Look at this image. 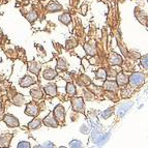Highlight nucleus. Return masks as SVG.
Returning a JSON list of instances; mask_svg holds the SVG:
<instances>
[{"label": "nucleus", "instance_id": "f257e3e1", "mask_svg": "<svg viewBox=\"0 0 148 148\" xmlns=\"http://www.w3.org/2000/svg\"><path fill=\"white\" fill-rule=\"evenodd\" d=\"M144 82H145V76L141 73L133 74L130 78V83H131V86L133 88H138L141 85L144 84Z\"/></svg>", "mask_w": 148, "mask_h": 148}, {"label": "nucleus", "instance_id": "f03ea898", "mask_svg": "<svg viewBox=\"0 0 148 148\" xmlns=\"http://www.w3.org/2000/svg\"><path fill=\"white\" fill-rule=\"evenodd\" d=\"M109 135H110V134L101 135V134H99L95 132V133H93V135H92V141H93V143H95L97 146H101L108 141Z\"/></svg>", "mask_w": 148, "mask_h": 148}, {"label": "nucleus", "instance_id": "7ed1b4c3", "mask_svg": "<svg viewBox=\"0 0 148 148\" xmlns=\"http://www.w3.org/2000/svg\"><path fill=\"white\" fill-rule=\"evenodd\" d=\"M4 121L10 127H17V126H19V120L16 117L12 116V115H10V114L4 116Z\"/></svg>", "mask_w": 148, "mask_h": 148}, {"label": "nucleus", "instance_id": "20e7f679", "mask_svg": "<svg viewBox=\"0 0 148 148\" xmlns=\"http://www.w3.org/2000/svg\"><path fill=\"white\" fill-rule=\"evenodd\" d=\"M73 109L77 112L84 111V103L81 97H77L73 101Z\"/></svg>", "mask_w": 148, "mask_h": 148}, {"label": "nucleus", "instance_id": "39448f33", "mask_svg": "<svg viewBox=\"0 0 148 148\" xmlns=\"http://www.w3.org/2000/svg\"><path fill=\"white\" fill-rule=\"evenodd\" d=\"M133 107V103H125V104H122L119 106L118 108V111H117V114H118V116L122 117L125 113H127V111Z\"/></svg>", "mask_w": 148, "mask_h": 148}, {"label": "nucleus", "instance_id": "423d86ee", "mask_svg": "<svg viewBox=\"0 0 148 148\" xmlns=\"http://www.w3.org/2000/svg\"><path fill=\"white\" fill-rule=\"evenodd\" d=\"M44 123L46 124V125L50 126V127H57V125H58V123H57L56 119L53 117V114H49L46 118L44 119Z\"/></svg>", "mask_w": 148, "mask_h": 148}, {"label": "nucleus", "instance_id": "0eeeda50", "mask_svg": "<svg viewBox=\"0 0 148 148\" xmlns=\"http://www.w3.org/2000/svg\"><path fill=\"white\" fill-rule=\"evenodd\" d=\"M54 116L57 120L62 121L64 119V109L61 105H58V106L55 108L54 110Z\"/></svg>", "mask_w": 148, "mask_h": 148}, {"label": "nucleus", "instance_id": "6e6552de", "mask_svg": "<svg viewBox=\"0 0 148 148\" xmlns=\"http://www.w3.org/2000/svg\"><path fill=\"white\" fill-rule=\"evenodd\" d=\"M42 77H44L46 80H52V79H55L57 77V72L55 69H46L44 73H42Z\"/></svg>", "mask_w": 148, "mask_h": 148}, {"label": "nucleus", "instance_id": "1a4fd4ad", "mask_svg": "<svg viewBox=\"0 0 148 148\" xmlns=\"http://www.w3.org/2000/svg\"><path fill=\"white\" fill-rule=\"evenodd\" d=\"M35 82V80L30 76H25L22 80L20 81V85L22 87H28L30 85H32Z\"/></svg>", "mask_w": 148, "mask_h": 148}, {"label": "nucleus", "instance_id": "9d476101", "mask_svg": "<svg viewBox=\"0 0 148 148\" xmlns=\"http://www.w3.org/2000/svg\"><path fill=\"white\" fill-rule=\"evenodd\" d=\"M12 135H2L0 137V147H8L10 145Z\"/></svg>", "mask_w": 148, "mask_h": 148}, {"label": "nucleus", "instance_id": "9b49d317", "mask_svg": "<svg viewBox=\"0 0 148 148\" xmlns=\"http://www.w3.org/2000/svg\"><path fill=\"white\" fill-rule=\"evenodd\" d=\"M127 82H128L127 76H125V75L122 74V73L117 75V85H119V86H124V85L127 84Z\"/></svg>", "mask_w": 148, "mask_h": 148}, {"label": "nucleus", "instance_id": "f8f14e48", "mask_svg": "<svg viewBox=\"0 0 148 148\" xmlns=\"http://www.w3.org/2000/svg\"><path fill=\"white\" fill-rule=\"evenodd\" d=\"M28 69H29V71L31 73L38 75V73H40V64L36 63L35 61H31V62H29V63H28Z\"/></svg>", "mask_w": 148, "mask_h": 148}, {"label": "nucleus", "instance_id": "ddd939ff", "mask_svg": "<svg viewBox=\"0 0 148 148\" xmlns=\"http://www.w3.org/2000/svg\"><path fill=\"white\" fill-rule=\"evenodd\" d=\"M45 92L51 96H55L57 94V88L54 84H49L45 87Z\"/></svg>", "mask_w": 148, "mask_h": 148}, {"label": "nucleus", "instance_id": "4468645a", "mask_svg": "<svg viewBox=\"0 0 148 148\" xmlns=\"http://www.w3.org/2000/svg\"><path fill=\"white\" fill-rule=\"evenodd\" d=\"M110 62H111V64H113V65H120V64L122 63V59H121V57L119 56L118 54L113 53V54L110 56Z\"/></svg>", "mask_w": 148, "mask_h": 148}, {"label": "nucleus", "instance_id": "2eb2a0df", "mask_svg": "<svg viewBox=\"0 0 148 148\" xmlns=\"http://www.w3.org/2000/svg\"><path fill=\"white\" fill-rule=\"evenodd\" d=\"M25 113L27 114V115H30V116H35L37 114V108L34 104H29L26 108V111Z\"/></svg>", "mask_w": 148, "mask_h": 148}, {"label": "nucleus", "instance_id": "dca6fc26", "mask_svg": "<svg viewBox=\"0 0 148 148\" xmlns=\"http://www.w3.org/2000/svg\"><path fill=\"white\" fill-rule=\"evenodd\" d=\"M47 10L51 12H58V10H62V6L60 4H58L57 2H51V3H49V5L47 6Z\"/></svg>", "mask_w": 148, "mask_h": 148}, {"label": "nucleus", "instance_id": "f3484780", "mask_svg": "<svg viewBox=\"0 0 148 148\" xmlns=\"http://www.w3.org/2000/svg\"><path fill=\"white\" fill-rule=\"evenodd\" d=\"M105 88L107 89V90H111V91H116L117 89H118V87H117V84L116 83H114V82H105V84H104Z\"/></svg>", "mask_w": 148, "mask_h": 148}, {"label": "nucleus", "instance_id": "a211bd4d", "mask_svg": "<svg viewBox=\"0 0 148 148\" xmlns=\"http://www.w3.org/2000/svg\"><path fill=\"white\" fill-rule=\"evenodd\" d=\"M40 124H42V122H40V119H33V120L28 124V127L31 128V130H35V128H40Z\"/></svg>", "mask_w": 148, "mask_h": 148}, {"label": "nucleus", "instance_id": "6ab92c4d", "mask_svg": "<svg viewBox=\"0 0 148 148\" xmlns=\"http://www.w3.org/2000/svg\"><path fill=\"white\" fill-rule=\"evenodd\" d=\"M59 20H60V22H62L63 24L67 25L71 22V16H69V14H63V15H61L59 17Z\"/></svg>", "mask_w": 148, "mask_h": 148}, {"label": "nucleus", "instance_id": "aec40b11", "mask_svg": "<svg viewBox=\"0 0 148 148\" xmlns=\"http://www.w3.org/2000/svg\"><path fill=\"white\" fill-rule=\"evenodd\" d=\"M85 50H86V52L88 53L89 55H94L95 54V47L92 46V45H89V44H86L84 46Z\"/></svg>", "mask_w": 148, "mask_h": 148}, {"label": "nucleus", "instance_id": "412c9836", "mask_svg": "<svg viewBox=\"0 0 148 148\" xmlns=\"http://www.w3.org/2000/svg\"><path fill=\"white\" fill-rule=\"evenodd\" d=\"M66 91L69 95H75V94H76V88H75V86L73 84L69 83V84L66 85Z\"/></svg>", "mask_w": 148, "mask_h": 148}, {"label": "nucleus", "instance_id": "4be33fe9", "mask_svg": "<svg viewBox=\"0 0 148 148\" xmlns=\"http://www.w3.org/2000/svg\"><path fill=\"white\" fill-rule=\"evenodd\" d=\"M57 69H60V71H65L66 69V62L63 59H59L58 63H57Z\"/></svg>", "mask_w": 148, "mask_h": 148}, {"label": "nucleus", "instance_id": "5701e85b", "mask_svg": "<svg viewBox=\"0 0 148 148\" xmlns=\"http://www.w3.org/2000/svg\"><path fill=\"white\" fill-rule=\"evenodd\" d=\"M30 93H31V95L36 99H42V92H40L38 89H33V90H31V92H30Z\"/></svg>", "mask_w": 148, "mask_h": 148}, {"label": "nucleus", "instance_id": "b1692460", "mask_svg": "<svg viewBox=\"0 0 148 148\" xmlns=\"http://www.w3.org/2000/svg\"><path fill=\"white\" fill-rule=\"evenodd\" d=\"M96 76V79H106L107 77V73L105 72L104 69H99L95 74Z\"/></svg>", "mask_w": 148, "mask_h": 148}, {"label": "nucleus", "instance_id": "393cba45", "mask_svg": "<svg viewBox=\"0 0 148 148\" xmlns=\"http://www.w3.org/2000/svg\"><path fill=\"white\" fill-rule=\"evenodd\" d=\"M26 18H27V20H29L30 22H33L34 20H36L37 15H36V12H35L34 10H32V12H30L29 14L26 16Z\"/></svg>", "mask_w": 148, "mask_h": 148}, {"label": "nucleus", "instance_id": "a878e982", "mask_svg": "<svg viewBox=\"0 0 148 148\" xmlns=\"http://www.w3.org/2000/svg\"><path fill=\"white\" fill-rule=\"evenodd\" d=\"M112 111H113V108L111 109H108V110H106V111H104L103 113H101V118H104V119H107L109 118V117L112 115Z\"/></svg>", "mask_w": 148, "mask_h": 148}, {"label": "nucleus", "instance_id": "bb28decb", "mask_svg": "<svg viewBox=\"0 0 148 148\" xmlns=\"http://www.w3.org/2000/svg\"><path fill=\"white\" fill-rule=\"evenodd\" d=\"M147 60H148L147 55H145V56H144V57H142V59H141V64H142V66H143L145 69H147V67H148Z\"/></svg>", "mask_w": 148, "mask_h": 148}, {"label": "nucleus", "instance_id": "cd10ccee", "mask_svg": "<svg viewBox=\"0 0 148 148\" xmlns=\"http://www.w3.org/2000/svg\"><path fill=\"white\" fill-rule=\"evenodd\" d=\"M69 146H71V147H81L82 142L81 141H78V140H74L69 143Z\"/></svg>", "mask_w": 148, "mask_h": 148}, {"label": "nucleus", "instance_id": "c85d7f7f", "mask_svg": "<svg viewBox=\"0 0 148 148\" xmlns=\"http://www.w3.org/2000/svg\"><path fill=\"white\" fill-rule=\"evenodd\" d=\"M14 103H15V105H18V106H19V105H22L23 104V96L21 95V94H19V95L17 96V99H14Z\"/></svg>", "mask_w": 148, "mask_h": 148}, {"label": "nucleus", "instance_id": "c756f323", "mask_svg": "<svg viewBox=\"0 0 148 148\" xmlns=\"http://www.w3.org/2000/svg\"><path fill=\"white\" fill-rule=\"evenodd\" d=\"M30 144L29 142H25V141H22L20 143L18 144V148H29Z\"/></svg>", "mask_w": 148, "mask_h": 148}, {"label": "nucleus", "instance_id": "7c9ffc66", "mask_svg": "<svg viewBox=\"0 0 148 148\" xmlns=\"http://www.w3.org/2000/svg\"><path fill=\"white\" fill-rule=\"evenodd\" d=\"M42 147H54V144H53L52 142H49V141H48V142H45Z\"/></svg>", "mask_w": 148, "mask_h": 148}, {"label": "nucleus", "instance_id": "2f4dec72", "mask_svg": "<svg viewBox=\"0 0 148 148\" xmlns=\"http://www.w3.org/2000/svg\"><path fill=\"white\" fill-rule=\"evenodd\" d=\"M81 132H82L83 134H87V133L89 132V127H88L87 125H83V126L81 127Z\"/></svg>", "mask_w": 148, "mask_h": 148}, {"label": "nucleus", "instance_id": "473e14b6", "mask_svg": "<svg viewBox=\"0 0 148 148\" xmlns=\"http://www.w3.org/2000/svg\"><path fill=\"white\" fill-rule=\"evenodd\" d=\"M85 10H87V6L86 5H83V6H82V14H83V15H85V14H86V12H85Z\"/></svg>", "mask_w": 148, "mask_h": 148}]
</instances>
